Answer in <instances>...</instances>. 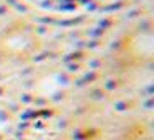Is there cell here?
<instances>
[{"label": "cell", "instance_id": "obj_1", "mask_svg": "<svg viewBox=\"0 0 154 140\" xmlns=\"http://www.w3.org/2000/svg\"><path fill=\"white\" fill-rule=\"evenodd\" d=\"M134 51L141 56L151 58L152 54V35L151 31H144V33H139L136 38H134Z\"/></svg>", "mask_w": 154, "mask_h": 140}]
</instances>
